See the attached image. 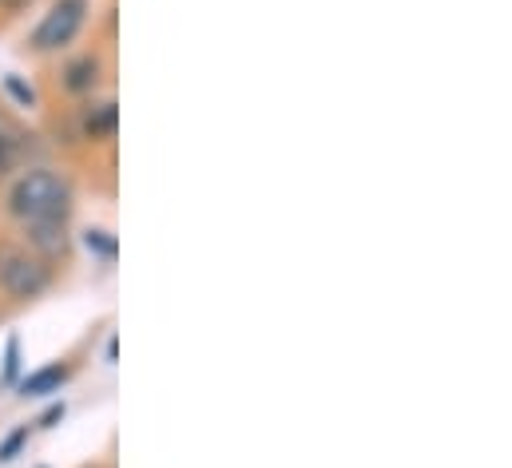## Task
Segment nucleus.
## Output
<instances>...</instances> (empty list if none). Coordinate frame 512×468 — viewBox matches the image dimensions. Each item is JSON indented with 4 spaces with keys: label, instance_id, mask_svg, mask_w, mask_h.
<instances>
[{
    "label": "nucleus",
    "instance_id": "obj_12",
    "mask_svg": "<svg viewBox=\"0 0 512 468\" xmlns=\"http://www.w3.org/2000/svg\"><path fill=\"white\" fill-rule=\"evenodd\" d=\"M4 92H8L20 108H36V104H40V100H36V88H32V84H24L16 72H8V76H4Z\"/></svg>",
    "mask_w": 512,
    "mask_h": 468
},
{
    "label": "nucleus",
    "instance_id": "obj_7",
    "mask_svg": "<svg viewBox=\"0 0 512 468\" xmlns=\"http://www.w3.org/2000/svg\"><path fill=\"white\" fill-rule=\"evenodd\" d=\"M20 234H24V246L32 254H40L48 266L72 258V231H68V223H28V227H20Z\"/></svg>",
    "mask_w": 512,
    "mask_h": 468
},
{
    "label": "nucleus",
    "instance_id": "obj_5",
    "mask_svg": "<svg viewBox=\"0 0 512 468\" xmlns=\"http://www.w3.org/2000/svg\"><path fill=\"white\" fill-rule=\"evenodd\" d=\"M32 139H36L32 131H24L20 123H8V119L0 116V183L20 175L24 167L40 163V147Z\"/></svg>",
    "mask_w": 512,
    "mask_h": 468
},
{
    "label": "nucleus",
    "instance_id": "obj_3",
    "mask_svg": "<svg viewBox=\"0 0 512 468\" xmlns=\"http://www.w3.org/2000/svg\"><path fill=\"white\" fill-rule=\"evenodd\" d=\"M88 16H92V0H52L48 12L24 36V52L40 56V60L64 56L80 40V32L88 28Z\"/></svg>",
    "mask_w": 512,
    "mask_h": 468
},
{
    "label": "nucleus",
    "instance_id": "obj_16",
    "mask_svg": "<svg viewBox=\"0 0 512 468\" xmlns=\"http://www.w3.org/2000/svg\"><path fill=\"white\" fill-rule=\"evenodd\" d=\"M40 468H44V465H40Z\"/></svg>",
    "mask_w": 512,
    "mask_h": 468
},
{
    "label": "nucleus",
    "instance_id": "obj_8",
    "mask_svg": "<svg viewBox=\"0 0 512 468\" xmlns=\"http://www.w3.org/2000/svg\"><path fill=\"white\" fill-rule=\"evenodd\" d=\"M72 373H76L72 361H48V365L24 373V377L16 381V393H20L24 401H28V397H52V393H60V389L72 381Z\"/></svg>",
    "mask_w": 512,
    "mask_h": 468
},
{
    "label": "nucleus",
    "instance_id": "obj_11",
    "mask_svg": "<svg viewBox=\"0 0 512 468\" xmlns=\"http://www.w3.org/2000/svg\"><path fill=\"white\" fill-rule=\"evenodd\" d=\"M32 433H36L32 425H16L12 433H4V437H0V465H12V461H16V457L28 449Z\"/></svg>",
    "mask_w": 512,
    "mask_h": 468
},
{
    "label": "nucleus",
    "instance_id": "obj_1",
    "mask_svg": "<svg viewBox=\"0 0 512 468\" xmlns=\"http://www.w3.org/2000/svg\"><path fill=\"white\" fill-rule=\"evenodd\" d=\"M4 215L16 227H28V223H72V215H76V183H72V175L56 171L48 163L24 167L20 175L8 179Z\"/></svg>",
    "mask_w": 512,
    "mask_h": 468
},
{
    "label": "nucleus",
    "instance_id": "obj_10",
    "mask_svg": "<svg viewBox=\"0 0 512 468\" xmlns=\"http://www.w3.org/2000/svg\"><path fill=\"white\" fill-rule=\"evenodd\" d=\"M20 377H24V357H20V334H8V342H4V365H0V389H4V393H12Z\"/></svg>",
    "mask_w": 512,
    "mask_h": 468
},
{
    "label": "nucleus",
    "instance_id": "obj_9",
    "mask_svg": "<svg viewBox=\"0 0 512 468\" xmlns=\"http://www.w3.org/2000/svg\"><path fill=\"white\" fill-rule=\"evenodd\" d=\"M80 242H84V250H88L96 262H104V266H112V262L120 258V238L108 231V227H88V231L80 234Z\"/></svg>",
    "mask_w": 512,
    "mask_h": 468
},
{
    "label": "nucleus",
    "instance_id": "obj_13",
    "mask_svg": "<svg viewBox=\"0 0 512 468\" xmlns=\"http://www.w3.org/2000/svg\"><path fill=\"white\" fill-rule=\"evenodd\" d=\"M64 413H68V405H64V401H56V405H48V409L40 413V421H36L32 429H56V425L64 421Z\"/></svg>",
    "mask_w": 512,
    "mask_h": 468
},
{
    "label": "nucleus",
    "instance_id": "obj_15",
    "mask_svg": "<svg viewBox=\"0 0 512 468\" xmlns=\"http://www.w3.org/2000/svg\"><path fill=\"white\" fill-rule=\"evenodd\" d=\"M0 4H4V0H0Z\"/></svg>",
    "mask_w": 512,
    "mask_h": 468
},
{
    "label": "nucleus",
    "instance_id": "obj_4",
    "mask_svg": "<svg viewBox=\"0 0 512 468\" xmlns=\"http://www.w3.org/2000/svg\"><path fill=\"white\" fill-rule=\"evenodd\" d=\"M104 76H108V68H104V60H100V52H80V56H68V60L60 64L56 84H60V92L72 96V100H92V96H100Z\"/></svg>",
    "mask_w": 512,
    "mask_h": 468
},
{
    "label": "nucleus",
    "instance_id": "obj_14",
    "mask_svg": "<svg viewBox=\"0 0 512 468\" xmlns=\"http://www.w3.org/2000/svg\"><path fill=\"white\" fill-rule=\"evenodd\" d=\"M32 4H36V0H4L0 8H4V16H20V12L32 8Z\"/></svg>",
    "mask_w": 512,
    "mask_h": 468
},
{
    "label": "nucleus",
    "instance_id": "obj_6",
    "mask_svg": "<svg viewBox=\"0 0 512 468\" xmlns=\"http://www.w3.org/2000/svg\"><path fill=\"white\" fill-rule=\"evenodd\" d=\"M76 127H80V139H88V143H112L116 131H120V104H116L112 96L80 100V108H76Z\"/></svg>",
    "mask_w": 512,
    "mask_h": 468
},
{
    "label": "nucleus",
    "instance_id": "obj_2",
    "mask_svg": "<svg viewBox=\"0 0 512 468\" xmlns=\"http://www.w3.org/2000/svg\"><path fill=\"white\" fill-rule=\"evenodd\" d=\"M56 286V266H48L40 254H32L16 238H0V298L12 306H28L44 298Z\"/></svg>",
    "mask_w": 512,
    "mask_h": 468
}]
</instances>
